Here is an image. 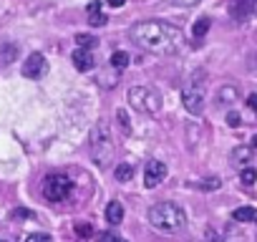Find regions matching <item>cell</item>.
<instances>
[{"mask_svg":"<svg viewBox=\"0 0 257 242\" xmlns=\"http://www.w3.org/2000/svg\"><path fill=\"white\" fill-rule=\"evenodd\" d=\"M123 219V204L121 202H108L106 207V222L108 224H118Z\"/></svg>","mask_w":257,"mask_h":242,"instance_id":"obj_13","label":"cell"},{"mask_svg":"<svg viewBox=\"0 0 257 242\" xmlns=\"http://www.w3.org/2000/svg\"><path fill=\"white\" fill-rule=\"evenodd\" d=\"M18 58V46L16 43H3L0 46V66H11Z\"/></svg>","mask_w":257,"mask_h":242,"instance_id":"obj_12","label":"cell"},{"mask_svg":"<svg viewBox=\"0 0 257 242\" xmlns=\"http://www.w3.org/2000/svg\"><path fill=\"white\" fill-rule=\"evenodd\" d=\"M219 96H222L224 101H232V98H234V91H232V88H222V91H219Z\"/></svg>","mask_w":257,"mask_h":242,"instance_id":"obj_27","label":"cell"},{"mask_svg":"<svg viewBox=\"0 0 257 242\" xmlns=\"http://www.w3.org/2000/svg\"><path fill=\"white\" fill-rule=\"evenodd\" d=\"M88 23L93 26V28H101V26H106V16H103V11H101V3H88Z\"/></svg>","mask_w":257,"mask_h":242,"instance_id":"obj_11","label":"cell"},{"mask_svg":"<svg viewBox=\"0 0 257 242\" xmlns=\"http://www.w3.org/2000/svg\"><path fill=\"white\" fill-rule=\"evenodd\" d=\"M247 103H249V108H252V111L257 113V93H252V96L247 98Z\"/></svg>","mask_w":257,"mask_h":242,"instance_id":"obj_29","label":"cell"},{"mask_svg":"<svg viewBox=\"0 0 257 242\" xmlns=\"http://www.w3.org/2000/svg\"><path fill=\"white\" fill-rule=\"evenodd\" d=\"M204 96H207V73L194 71L187 83L182 86V103L189 113H202L204 111Z\"/></svg>","mask_w":257,"mask_h":242,"instance_id":"obj_4","label":"cell"},{"mask_svg":"<svg viewBox=\"0 0 257 242\" xmlns=\"http://www.w3.org/2000/svg\"><path fill=\"white\" fill-rule=\"evenodd\" d=\"M76 234H78V237H91L93 229H91L88 222H78V224H76Z\"/></svg>","mask_w":257,"mask_h":242,"instance_id":"obj_24","label":"cell"},{"mask_svg":"<svg viewBox=\"0 0 257 242\" xmlns=\"http://www.w3.org/2000/svg\"><path fill=\"white\" fill-rule=\"evenodd\" d=\"M252 147H257V137H254V139H252Z\"/></svg>","mask_w":257,"mask_h":242,"instance_id":"obj_33","label":"cell"},{"mask_svg":"<svg viewBox=\"0 0 257 242\" xmlns=\"http://www.w3.org/2000/svg\"><path fill=\"white\" fill-rule=\"evenodd\" d=\"M149 222L154 229L159 232H167V234H174L179 229H184L187 224V214L179 204L174 202H159L154 207H149Z\"/></svg>","mask_w":257,"mask_h":242,"instance_id":"obj_2","label":"cell"},{"mask_svg":"<svg viewBox=\"0 0 257 242\" xmlns=\"http://www.w3.org/2000/svg\"><path fill=\"white\" fill-rule=\"evenodd\" d=\"M91 157L98 167H108L116 157V142L106 121H98L91 132Z\"/></svg>","mask_w":257,"mask_h":242,"instance_id":"obj_3","label":"cell"},{"mask_svg":"<svg viewBox=\"0 0 257 242\" xmlns=\"http://www.w3.org/2000/svg\"><path fill=\"white\" fill-rule=\"evenodd\" d=\"M219 179L217 177H209V179H204V182H199V189H204V192H212V189H219Z\"/></svg>","mask_w":257,"mask_h":242,"instance_id":"obj_22","label":"cell"},{"mask_svg":"<svg viewBox=\"0 0 257 242\" xmlns=\"http://www.w3.org/2000/svg\"><path fill=\"white\" fill-rule=\"evenodd\" d=\"M128 61H132V56H128L126 51H116V53L111 56V66L118 68V71H123V68L128 66Z\"/></svg>","mask_w":257,"mask_h":242,"instance_id":"obj_16","label":"cell"},{"mask_svg":"<svg viewBox=\"0 0 257 242\" xmlns=\"http://www.w3.org/2000/svg\"><path fill=\"white\" fill-rule=\"evenodd\" d=\"M116 121H118V127H121L123 134H132V121H128V113H126L123 108L116 111Z\"/></svg>","mask_w":257,"mask_h":242,"instance_id":"obj_18","label":"cell"},{"mask_svg":"<svg viewBox=\"0 0 257 242\" xmlns=\"http://www.w3.org/2000/svg\"><path fill=\"white\" fill-rule=\"evenodd\" d=\"M209 31V18H199L197 23H194V28H192V33H194V38H204V33Z\"/></svg>","mask_w":257,"mask_h":242,"instance_id":"obj_19","label":"cell"},{"mask_svg":"<svg viewBox=\"0 0 257 242\" xmlns=\"http://www.w3.org/2000/svg\"><path fill=\"white\" fill-rule=\"evenodd\" d=\"M71 61H73L76 71H91V68L96 66V63H93V53L86 51V48H76L73 56H71Z\"/></svg>","mask_w":257,"mask_h":242,"instance_id":"obj_9","label":"cell"},{"mask_svg":"<svg viewBox=\"0 0 257 242\" xmlns=\"http://www.w3.org/2000/svg\"><path fill=\"white\" fill-rule=\"evenodd\" d=\"M13 217H33V214H31L28 209H16V212H13Z\"/></svg>","mask_w":257,"mask_h":242,"instance_id":"obj_30","label":"cell"},{"mask_svg":"<svg viewBox=\"0 0 257 242\" xmlns=\"http://www.w3.org/2000/svg\"><path fill=\"white\" fill-rule=\"evenodd\" d=\"M126 96H128V103L144 113H157L162 108V96L149 86H132Z\"/></svg>","mask_w":257,"mask_h":242,"instance_id":"obj_5","label":"cell"},{"mask_svg":"<svg viewBox=\"0 0 257 242\" xmlns=\"http://www.w3.org/2000/svg\"><path fill=\"white\" fill-rule=\"evenodd\" d=\"M123 3H126V0H108V6H111V8H121Z\"/></svg>","mask_w":257,"mask_h":242,"instance_id":"obj_31","label":"cell"},{"mask_svg":"<svg viewBox=\"0 0 257 242\" xmlns=\"http://www.w3.org/2000/svg\"><path fill=\"white\" fill-rule=\"evenodd\" d=\"M71 189H73V182L66 174H51L43 182V194L48 202H63L71 194Z\"/></svg>","mask_w":257,"mask_h":242,"instance_id":"obj_6","label":"cell"},{"mask_svg":"<svg viewBox=\"0 0 257 242\" xmlns=\"http://www.w3.org/2000/svg\"><path fill=\"white\" fill-rule=\"evenodd\" d=\"M76 43H78V48H86V51L96 48V38H91V36H86V33L76 36Z\"/></svg>","mask_w":257,"mask_h":242,"instance_id":"obj_21","label":"cell"},{"mask_svg":"<svg viewBox=\"0 0 257 242\" xmlns=\"http://www.w3.org/2000/svg\"><path fill=\"white\" fill-rule=\"evenodd\" d=\"M177 6H184V8H192V6H197L199 0H174Z\"/></svg>","mask_w":257,"mask_h":242,"instance_id":"obj_28","label":"cell"},{"mask_svg":"<svg viewBox=\"0 0 257 242\" xmlns=\"http://www.w3.org/2000/svg\"><path fill=\"white\" fill-rule=\"evenodd\" d=\"M96 239H98V242H126L123 237H118V234H113V232H98Z\"/></svg>","mask_w":257,"mask_h":242,"instance_id":"obj_23","label":"cell"},{"mask_svg":"<svg viewBox=\"0 0 257 242\" xmlns=\"http://www.w3.org/2000/svg\"><path fill=\"white\" fill-rule=\"evenodd\" d=\"M232 219L234 222H257V209L254 207H237L232 212Z\"/></svg>","mask_w":257,"mask_h":242,"instance_id":"obj_14","label":"cell"},{"mask_svg":"<svg viewBox=\"0 0 257 242\" xmlns=\"http://www.w3.org/2000/svg\"><path fill=\"white\" fill-rule=\"evenodd\" d=\"M128 38L132 43H137L139 48L149 51V53H157V56H169V53H177L179 46H182V31L172 23H164V21H144V23H137L128 28Z\"/></svg>","mask_w":257,"mask_h":242,"instance_id":"obj_1","label":"cell"},{"mask_svg":"<svg viewBox=\"0 0 257 242\" xmlns=\"http://www.w3.org/2000/svg\"><path fill=\"white\" fill-rule=\"evenodd\" d=\"M252 6H254V0H232L229 13H232L234 21H244L252 13Z\"/></svg>","mask_w":257,"mask_h":242,"instance_id":"obj_10","label":"cell"},{"mask_svg":"<svg viewBox=\"0 0 257 242\" xmlns=\"http://www.w3.org/2000/svg\"><path fill=\"white\" fill-rule=\"evenodd\" d=\"M239 182H244L247 187H252V184L257 182V172H254L252 167H247V169H242V172H239Z\"/></svg>","mask_w":257,"mask_h":242,"instance_id":"obj_20","label":"cell"},{"mask_svg":"<svg viewBox=\"0 0 257 242\" xmlns=\"http://www.w3.org/2000/svg\"><path fill=\"white\" fill-rule=\"evenodd\" d=\"M26 242H53L51 234H43V232H36V234H28Z\"/></svg>","mask_w":257,"mask_h":242,"instance_id":"obj_25","label":"cell"},{"mask_svg":"<svg viewBox=\"0 0 257 242\" xmlns=\"http://www.w3.org/2000/svg\"><path fill=\"white\" fill-rule=\"evenodd\" d=\"M249 157H252V147H237V149H232V154H229V159H232V164H244V162H249Z\"/></svg>","mask_w":257,"mask_h":242,"instance_id":"obj_15","label":"cell"},{"mask_svg":"<svg viewBox=\"0 0 257 242\" xmlns=\"http://www.w3.org/2000/svg\"><path fill=\"white\" fill-rule=\"evenodd\" d=\"M252 16H257V0H254V6H252Z\"/></svg>","mask_w":257,"mask_h":242,"instance_id":"obj_32","label":"cell"},{"mask_svg":"<svg viewBox=\"0 0 257 242\" xmlns=\"http://www.w3.org/2000/svg\"><path fill=\"white\" fill-rule=\"evenodd\" d=\"M167 179V164L164 162H147V169H144V184L149 187V189H154V187H159L162 182Z\"/></svg>","mask_w":257,"mask_h":242,"instance_id":"obj_7","label":"cell"},{"mask_svg":"<svg viewBox=\"0 0 257 242\" xmlns=\"http://www.w3.org/2000/svg\"><path fill=\"white\" fill-rule=\"evenodd\" d=\"M113 177L118 179V182H128L134 177V167L132 164H118L116 169H113Z\"/></svg>","mask_w":257,"mask_h":242,"instance_id":"obj_17","label":"cell"},{"mask_svg":"<svg viewBox=\"0 0 257 242\" xmlns=\"http://www.w3.org/2000/svg\"><path fill=\"white\" fill-rule=\"evenodd\" d=\"M239 121H242V116H239L237 111H229V113H227V124H229V127H239Z\"/></svg>","mask_w":257,"mask_h":242,"instance_id":"obj_26","label":"cell"},{"mask_svg":"<svg viewBox=\"0 0 257 242\" xmlns=\"http://www.w3.org/2000/svg\"><path fill=\"white\" fill-rule=\"evenodd\" d=\"M46 68H48V63H46L43 53H31L28 61L23 63V76L26 78H41L46 73Z\"/></svg>","mask_w":257,"mask_h":242,"instance_id":"obj_8","label":"cell"}]
</instances>
